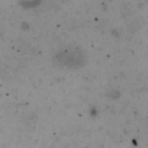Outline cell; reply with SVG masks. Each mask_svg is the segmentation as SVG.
I'll return each instance as SVG.
<instances>
[{
	"label": "cell",
	"mask_w": 148,
	"mask_h": 148,
	"mask_svg": "<svg viewBox=\"0 0 148 148\" xmlns=\"http://www.w3.org/2000/svg\"><path fill=\"white\" fill-rule=\"evenodd\" d=\"M58 58L61 60V64L67 67H74L75 65H79L82 61V54L76 50H67Z\"/></svg>",
	"instance_id": "1"
}]
</instances>
